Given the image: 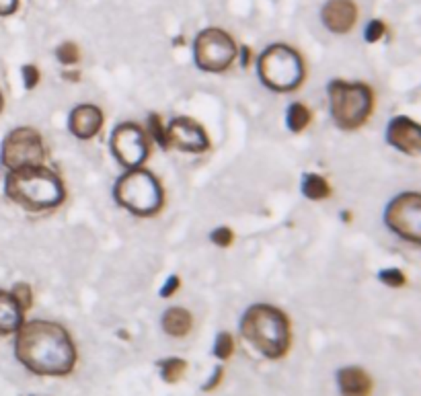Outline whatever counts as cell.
<instances>
[{
	"mask_svg": "<svg viewBox=\"0 0 421 396\" xmlns=\"http://www.w3.org/2000/svg\"><path fill=\"white\" fill-rule=\"evenodd\" d=\"M240 333L269 359L284 357L292 343L288 317L269 304L251 306L240 320Z\"/></svg>",
	"mask_w": 421,
	"mask_h": 396,
	"instance_id": "cell-3",
	"label": "cell"
},
{
	"mask_svg": "<svg viewBox=\"0 0 421 396\" xmlns=\"http://www.w3.org/2000/svg\"><path fill=\"white\" fill-rule=\"evenodd\" d=\"M235 353V341L228 333H220L216 337V343H214V355L222 362H226L231 355Z\"/></svg>",
	"mask_w": 421,
	"mask_h": 396,
	"instance_id": "cell-21",
	"label": "cell"
},
{
	"mask_svg": "<svg viewBox=\"0 0 421 396\" xmlns=\"http://www.w3.org/2000/svg\"><path fill=\"white\" fill-rule=\"evenodd\" d=\"M259 77L271 91H292L304 79V64L288 46H271L259 58Z\"/></svg>",
	"mask_w": 421,
	"mask_h": 396,
	"instance_id": "cell-6",
	"label": "cell"
},
{
	"mask_svg": "<svg viewBox=\"0 0 421 396\" xmlns=\"http://www.w3.org/2000/svg\"><path fill=\"white\" fill-rule=\"evenodd\" d=\"M212 242H216L218 246H228L231 242H233V230L231 228H226V226H222V228H216L214 232L210 235Z\"/></svg>",
	"mask_w": 421,
	"mask_h": 396,
	"instance_id": "cell-27",
	"label": "cell"
},
{
	"mask_svg": "<svg viewBox=\"0 0 421 396\" xmlns=\"http://www.w3.org/2000/svg\"><path fill=\"white\" fill-rule=\"evenodd\" d=\"M13 296H15V300L19 302V306L27 310V308H31V302H33V296H31V290H29V286L27 284H17L13 291H11Z\"/></svg>",
	"mask_w": 421,
	"mask_h": 396,
	"instance_id": "cell-24",
	"label": "cell"
},
{
	"mask_svg": "<svg viewBox=\"0 0 421 396\" xmlns=\"http://www.w3.org/2000/svg\"><path fill=\"white\" fill-rule=\"evenodd\" d=\"M111 150L126 169H138L148 157V144L144 140V133L134 124H122L113 130Z\"/></svg>",
	"mask_w": 421,
	"mask_h": 396,
	"instance_id": "cell-10",
	"label": "cell"
},
{
	"mask_svg": "<svg viewBox=\"0 0 421 396\" xmlns=\"http://www.w3.org/2000/svg\"><path fill=\"white\" fill-rule=\"evenodd\" d=\"M19 0H0V17H8L17 11Z\"/></svg>",
	"mask_w": 421,
	"mask_h": 396,
	"instance_id": "cell-31",
	"label": "cell"
},
{
	"mask_svg": "<svg viewBox=\"0 0 421 396\" xmlns=\"http://www.w3.org/2000/svg\"><path fill=\"white\" fill-rule=\"evenodd\" d=\"M249 58H251V50H249V48H242V66L249 64Z\"/></svg>",
	"mask_w": 421,
	"mask_h": 396,
	"instance_id": "cell-32",
	"label": "cell"
},
{
	"mask_svg": "<svg viewBox=\"0 0 421 396\" xmlns=\"http://www.w3.org/2000/svg\"><path fill=\"white\" fill-rule=\"evenodd\" d=\"M237 55V46L222 29H206L195 39V64L206 72H224Z\"/></svg>",
	"mask_w": 421,
	"mask_h": 396,
	"instance_id": "cell-7",
	"label": "cell"
},
{
	"mask_svg": "<svg viewBox=\"0 0 421 396\" xmlns=\"http://www.w3.org/2000/svg\"><path fill=\"white\" fill-rule=\"evenodd\" d=\"M222 378H224V368H216L214 371V376H212L210 380L204 384V392H208V390H214L220 382H222Z\"/></svg>",
	"mask_w": 421,
	"mask_h": 396,
	"instance_id": "cell-29",
	"label": "cell"
},
{
	"mask_svg": "<svg viewBox=\"0 0 421 396\" xmlns=\"http://www.w3.org/2000/svg\"><path fill=\"white\" fill-rule=\"evenodd\" d=\"M177 290H179V277L173 275V277H169V282H167L164 288L160 290V296H162V298H169V296H173Z\"/></svg>",
	"mask_w": 421,
	"mask_h": 396,
	"instance_id": "cell-30",
	"label": "cell"
},
{
	"mask_svg": "<svg viewBox=\"0 0 421 396\" xmlns=\"http://www.w3.org/2000/svg\"><path fill=\"white\" fill-rule=\"evenodd\" d=\"M23 324V308L13 293L0 290V337L13 335Z\"/></svg>",
	"mask_w": 421,
	"mask_h": 396,
	"instance_id": "cell-16",
	"label": "cell"
},
{
	"mask_svg": "<svg viewBox=\"0 0 421 396\" xmlns=\"http://www.w3.org/2000/svg\"><path fill=\"white\" fill-rule=\"evenodd\" d=\"M46 148L41 136L31 128H19L6 136L2 144V164L8 171L37 166L44 162Z\"/></svg>",
	"mask_w": 421,
	"mask_h": 396,
	"instance_id": "cell-8",
	"label": "cell"
},
{
	"mask_svg": "<svg viewBox=\"0 0 421 396\" xmlns=\"http://www.w3.org/2000/svg\"><path fill=\"white\" fill-rule=\"evenodd\" d=\"M23 80H25L27 88H35L39 82V70L35 66H25L23 68Z\"/></svg>",
	"mask_w": 421,
	"mask_h": 396,
	"instance_id": "cell-28",
	"label": "cell"
},
{
	"mask_svg": "<svg viewBox=\"0 0 421 396\" xmlns=\"http://www.w3.org/2000/svg\"><path fill=\"white\" fill-rule=\"evenodd\" d=\"M6 195L29 211L52 210L64 199V185L56 173L37 164L11 171L6 177Z\"/></svg>",
	"mask_w": 421,
	"mask_h": 396,
	"instance_id": "cell-2",
	"label": "cell"
},
{
	"mask_svg": "<svg viewBox=\"0 0 421 396\" xmlns=\"http://www.w3.org/2000/svg\"><path fill=\"white\" fill-rule=\"evenodd\" d=\"M160 368V376L167 384H175L183 378L185 370H187V362L179 359V357H169V359H162L158 364Z\"/></svg>",
	"mask_w": 421,
	"mask_h": 396,
	"instance_id": "cell-18",
	"label": "cell"
},
{
	"mask_svg": "<svg viewBox=\"0 0 421 396\" xmlns=\"http://www.w3.org/2000/svg\"><path fill=\"white\" fill-rule=\"evenodd\" d=\"M387 140L391 146H395L396 150L405 152V154H420L421 148V132L420 126L409 119V117H395L391 124H389V130H387Z\"/></svg>",
	"mask_w": 421,
	"mask_h": 396,
	"instance_id": "cell-12",
	"label": "cell"
},
{
	"mask_svg": "<svg viewBox=\"0 0 421 396\" xmlns=\"http://www.w3.org/2000/svg\"><path fill=\"white\" fill-rule=\"evenodd\" d=\"M302 191H304V195L309 199H325L331 193L329 183L323 177H318V175H306L304 183H302Z\"/></svg>",
	"mask_w": 421,
	"mask_h": 396,
	"instance_id": "cell-19",
	"label": "cell"
},
{
	"mask_svg": "<svg viewBox=\"0 0 421 396\" xmlns=\"http://www.w3.org/2000/svg\"><path fill=\"white\" fill-rule=\"evenodd\" d=\"M378 277H380L382 284H387V286H391V288H401V286H405V282H407L401 269H384V271H380Z\"/></svg>",
	"mask_w": 421,
	"mask_h": 396,
	"instance_id": "cell-23",
	"label": "cell"
},
{
	"mask_svg": "<svg viewBox=\"0 0 421 396\" xmlns=\"http://www.w3.org/2000/svg\"><path fill=\"white\" fill-rule=\"evenodd\" d=\"M2 105H4V99H2V95H0V111H2Z\"/></svg>",
	"mask_w": 421,
	"mask_h": 396,
	"instance_id": "cell-33",
	"label": "cell"
},
{
	"mask_svg": "<svg viewBox=\"0 0 421 396\" xmlns=\"http://www.w3.org/2000/svg\"><path fill=\"white\" fill-rule=\"evenodd\" d=\"M103 128V113L95 105H79L70 113V132L80 140H91Z\"/></svg>",
	"mask_w": 421,
	"mask_h": 396,
	"instance_id": "cell-14",
	"label": "cell"
},
{
	"mask_svg": "<svg viewBox=\"0 0 421 396\" xmlns=\"http://www.w3.org/2000/svg\"><path fill=\"white\" fill-rule=\"evenodd\" d=\"M150 132L155 136V140H157L158 144L162 146V148H167L169 146V142H167V132L162 130V126H160V117L158 115H150Z\"/></svg>",
	"mask_w": 421,
	"mask_h": 396,
	"instance_id": "cell-26",
	"label": "cell"
},
{
	"mask_svg": "<svg viewBox=\"0 0 421 396\" xmlns=\"http://www.w3.org/2000/svg\"><path fill=\"white\" fill-rule=\"evenodd\" d=\"M311 124V111L302 103H294L288 109V128L292 132H302Z\"/></svg>",
	"mask_w": 421,
	"mask_h": 396,
	"instance_id": "cell-20",
	"label": "cell"
},
{
	"mask_svg": "<svg viewBox=\"0 0 421 396\" xmlns=\"http://www.w3.org/2000/svg\"><path fill=\"white\" fill-rule=\"evenodd\" d=\"M15 355L37 376H66L79 357L68 331L50 320L23 322L17 331Z\"/></svg>",
	"mask_w": 421,
	"mask_h": 396,
	"instance_id": "cell-1",
	"label": "cell"
},
{
	"mask_svg": "<svg viewBox=\"0 0 421 396\" xmlns=\"http://www.w3.org/2000/svg\"><path fill=\"white\" fill-rule=\"evenodd\" d=\"M329 99H331L333 119L343 130L360 128L370 117L374 105L370 86L362 82L333 80L329 84Z\"/></svg>",
	"mask_w": 421,
	"mask_h": 396,
	"instance_id": "cell-4",
	"label": "cell"
},
{
	"mask_svg": "<svg viewBox=\"0 0 421 396\" xmlns=\"http://www.w3.org/2000/svg\"><path fill=\"white\" fill-rule=\"evenodd\" d=\"M337 382H339V390L343 396H370L374 390V382L368 371L356 366L339 370Z\"/></svg>",
	"mask_w": 421,
	"mask_h": 396,
	"instance_id": "cell-15",
	"label": "cell"
},
{
	"mask_svg": "<svg viewBox=\"0 0 421 396\" xmlns=\"http://www.w3.org/2000/svg\"><path fill=\"white\" fill-rule=\"evenodd\" d=\"M387 224L401 238L420 242L421 238V197L420 193H403L387 210Z\"/></svg>",
	"mask_w": 421,
	"mask_h": 396,
	"instance_id": "cell-9",
	"label": "cell"
},
{
	"mask_svg": "<svg viewBox=\"0 0 421 396\" xmlns=\"http://www.w3.org/2000/svg\"><path fill=\"white\" fill-rule=\"evenodd\" d=\"M358 21V6L351 0H329L323 6V23L333 33H347Z\"/></svg>",
	"mask_w": 421,
	"mask_h": 396,
	"instance_id": "cell-13",
	"label": "cell"
},
{
	"mask_svg": "<svg viewBox=\"0 0 421 396\" xmlns=\"http://www.w3.org/2000/svg\"><path fill=\"white\" fill-rule=\"evenodd\" d=\"M167 142L183 152H204L210 148L204 128L189 117H177L171 121L167 130Z\"/></svg>",
	"mask_w": 421,
	"mask_h": 396,
	"instance_id": "cell-11",
	"label": "cell"
},
{
	"mask_svg": "<svg viewBox=\"0 0 421 396\" xmlns=\"http://www.w3.org/2000/svg\"><path fill=\"white\" fill-rule=\"evenodd\" d=\"M58 60L62 62V64H77L80 58L79 48L72 44V41H66V44H62L60 48H58Z\"/></svg>",
	"mask_w": 421,
	"mask_h": 396,
	"instance_id": "cell-22",
	"label": "cell"
},
{
	"mask_svg": "<svg viewBox=\"0 0 421 396\" xmlns=\"http://www.w3.org/2000/svg\"><path fill=\"white\" fill-rule=\"evenodd\" d=\"M115 202L138 216H153L162 206V189L146 169H132L115 185Z\"/></svg>",
	"mask_w": 421,
	"mask_h": 396,
	"instance_id": "cell-5",
	"label": "cell"
},
{
	"mask_svg": "<svg viewBox=\"0 0 421 396\" xmlns=\"http://www.w3.org/2000/svg\"><path fill=\"white\" fill-rule=\"evenodd\" d=\"M193 326V318L185 308H169L162 317V329L171 337H185Z\"/></svg>",
	"mask_w": 421,
	"mask_h": 396,
	"instance_id": "cell-17",
	"label": "cell"
},
{
	"mask_svg": "<svg viewBox=\"0 0 421 396\" xmlns=\"http://www.w3.org/2000/svg\"><path fill=\"white\" fill-rule=\"evenodd\" d=\"M384 31H387V27H384L382 21H378V19L370 21L368 27H366V41H370V44L378 41L384 35Z\"/></svg>",
	"mask_w": 421,
	"mask_h": 396,
	"instance_id": "cell-25",
	"label": "cell"
}]
</instances>
